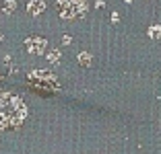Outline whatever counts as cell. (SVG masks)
I'll return each mask as SVG.
<instances>
[{"instance_id":"6da1fadb","label":"cell","mask_w":161,"mask_h":154,"mask_svg":"<svg viewBox=\"0 0 161 154\" xmlns=\"http://www.w3.org/2000/svg\"><path fill=\"white\" fill-rule=\"evenodd\" d=\"M27 117V107L23 105L19 97L13 95H0V127L10 130L23 123V119Z\"/></svg>"},{"instance_id":"7a4b0ae2","label":"cell","mask_w":161,"mask_h":154,"mask_svg":"<svg viewBox=\"0 0 161 154\" xmlns=\"http://www.w3.org/2000/svg\"><path fill=\"white\" fill-rule=\"evenodd\" d=\"M58 14L66 21H79L89 8V0H56Z\"/></svg>"},{"instance_id":"3957f363","label":"cell","mask_w":161,"mask_h":154,"mask_svg":"<svg viewBox=\"0 0 161 154\" xmlns=\"http://www.w3.org/2000/svg\"><path fill=\"white\" fill-rule=\"evenodd\" d=\"M46 45H47V41H46V39H42V37H37V35L25 39V47L29 49V54H35V56L43 54V51H46Z\"/></svg>"},{"instance_id":"277c9868","label":"cell","mask_w":161,"mask_h":154,"mask_svg":"<svg viewBox=\"0 0 161 154\" xmlns=\"http://www.w3.org/2000/svg\"><path fill=\"white\" fill-rule=\"evenodd\" d=\"M27 10H29V14L37 17V14H42L43 10H46V2H43V0H31L27 4Z\"/></svg>"},{"instance_id":"5b68a950","label":"cell","mask_w":161,"mask_h":154,"mask_svg":"<svg viewBox=\"0 0 161 154\" xmlns=\"http://www.w3.org/2000/svg\"><path fill=\"white\" fill-rule=\"evenodd\" d=\"M76 60H79V64H80V66H85V68H87V66H91L93 58H91V54H89V51H80Z\"/></svg>"},{"instance_id":"8992f818","label":"cell","mask_w":161,"mask_h":154,"mask_svg":"<svg viewBox=\"0 0 161 154\" xmlns=\"http://www.w3.org/2000/svg\"><path fill=\"white\" fill-rule=\"evenodd\" d=\"M149 37L161 39V25H151V27H149Z\"/></svg>"},{"instance_id":"52a82bcc","label":"cell","mask_w":161,"mask_h":154,"mask_svg":"<svg viewBox=\"0 0 161 154\" xmlns=\"http://www.w3.org/2000/svg\"><path fill=\"white\" fill-rule=\"evenodd\" d=\"M47 60L52 62V64H54V62H58V60H60V51H58V49H52L50 54H47Z\"/></svg>"},{"instance_id":"ba28073f","label":"cell","mask_w":161,"mask_h":154,"mask_svg":"<svg viewBox=\"0 0 161 154\" xmlns=\"http://www.w3.org/2000/svg\"><path fill=\"white\" fill-rule=\"evenodd\" d=\"M4 13H13V10H14V0H6V2H4Z\"/></svg>"},{"instance_id":"9c48e42d","label":"cell","mask_w":161,"mask_h":154,"mask_svg":"<svg viewBox=\"0 0 161 154\" xmlns=\"http://www.w3.org/2000/svg\"><path fill=\"white\" fill-rule=\"evenodd\" d=\"M112 23H120V13H118V10H114V13H112Z\"/></svg>"},{"instance_id":"30bf717a","label":"cell","mask_w":161,"mask_h":154,"mask_svg":"<svg viewBox=\"0 0 161 154\" xmlns=\"http://www.w3.org/2000/svg\"><path fill=\"white\" fill-rule=\"evenodd\" d=\"M62 43H64V45H68V43H70V35H64V37H62Z\"/></svg>"},{"instance_id":"8fae6325","label":"cell","mask_w":161,"mask_h":154,"mask_svg":"<svg viewBox=\"0 0 161 154\" xmlns=\"http://www.w3.org/2000/svg\"><path fill=\"white\" fill-rule=\"evenodd\" d=\"M95 6H97V8H103L105 2H103V0H97V2H95Z\"/></svg>"},{"instance_id":"7c38bea8","label":"cell","mask_w":161,"mask_h":154,"mask_svg":"<svg viewBox=\"0 0 161 154\" xmlns=\"http://www.w3.org/2000/svg\"><path fill=\"white\" fill-rule=\"evenodd\" d=\"M124 2H132V0H124Z\"/></svg>"},{"instance_id":"4fadbf2b","label":"cell","mask_w":161,"mask_h":154,"mask_svg":"<svg viewBox=\"0 0 161 154\" xmlns=\"http://www.w3.org/2000/svg\"><path fill=\"white\" fill-rule=\"evenodd\" d=\"M0 41H2V35H0Z\"/></svg>"},{"instance_id":"5bb4252c","label":"cell","mask_w":161,"mask_h":154,"mask_svg":"<svg viewBox=\"0 0 161 154\" xmlns=\"http://www.w3.org/2000/svg\"><path fill=\"white\" fill-rule=\"evenodd\" d=\"M0 8H2V6H0Z\"/></svg>"}]
</instances>
